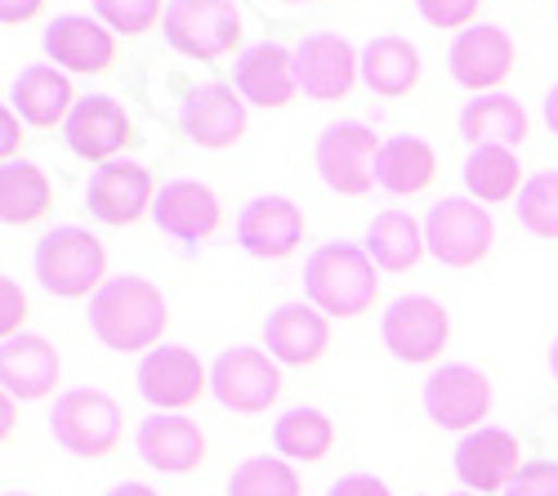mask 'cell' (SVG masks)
<instances>
[{"label":"cell","mask_w":558,"mask_h":496,"mask_svg":"<svg viewBox=\"0 0 558 496\" xmlns=\"http://www.w3.org/2000/svg\"><path fill=\"white\" fill-rule=\"evenodd\" d=\"M50 430H54L59 447H68L72 457L104 461L125 438V412H121V402L104 389H68L54 402Z\"/></svg>","instance_id":"cell-4"},{"label":"cell","mask_w":558,"mask_h":496,"mask_svg":"<svg viewBox=\"0 0 558 496\" xmlns=\"http://www.w3.org/2000/svg\"><path fill=\"white\" fill-rule=\"evenodd\" d=\"M438 179V153L434 144L415 140V134H398L376 157V184L393 197H421Z\"/></svg>","instance_id":"cell-27"},{"label":"cell","mask_w":558,"mask_h":496,"mask_svg":"<svg viewBox=\"0 0 558 496\" xmlns=\"http://www.w3.org/2000/svg\"><path fill=\"white\" fill-rule=\"evenodd\" d=\"M425 76L421 50L402 36H376L362 50V81L376 89L380 99H407Z\"/></svg>","instance_id":"cell-28"},{"label":"cell","mask_w":558,"mask_h":496,"mask_svg":"<svg viewBox=\"0 0 558 496\" xmlns=\"http://www.w3.org/2000/svg\"><path fill=\"white\" fill-rule=\"evenodd\" d=\"M456 496H474V492H456Z\"/></svg>","instance_id":"cell-46"},{"label":"cell","mask_w":558,"mask_h":496,"mask_svg":"<svg viewBox=\"0 0 558 496\" xmlns=\"http://www.w3.org/2000/svg\"><path fill=\"white\" fill-rule=\"evenodd\" d=\"M505 496H558V461H527Z\"/></svg>","instance_id":"cell-36"},{"label":"cell","mask_w":558,"mask_h":496,"mask_svg":"<svg viewBox=\"0 0 558 496\" xmlns=\"http://www.w3.org/2000/svg\"><path fill=\"white\" fill-rule=\"evenodd\" d=\"M282 385H287L282 363H277L272 353H264V349H246V344L219 353V363H215V372H210V389H215V398L223 402V408L242 412V416H259V412H268L272 402L282 398Z\"/></svg>","instance_id":"cell-8"},{"label":"cell","mask_w":558,"mask_h":496,"mask_svg":"<svg viewBox=\"0 0 558 496\" xmlns=\"http://www.w3.org/2000/svg\"><path fill=\"white\" fill-rule=\"evenodd\" d=\"M45 5L40 0H23V5H14V0H5V5H0V19L5 23H23V19H36Z\"/></svg>","instance_id":"cell-41"},{"label":"cell","mask_w":558,"mask_h":496,"mask_svg":"<svg viewBox=\"0 0 558 496\" xmlns=\"http://www.w3.org/2000/svg\"><path fill=\"white\" fill-rule=\"evenodd\" d=\"M327 496H393L376 474H349V479H340Z\"/></svg>","instance_id":"cell-39"},{"label":"cell","mask_w":558,"mask_h":496,"mask_svg":"<svg viewBox=\"0 0 558 496\" xmlns=\"http://www.w3.org/2000/svg\"><path fill=\"white\" fill-rule=\"evenodd\" d=\"M153 219L179 242H206L223 229V206L197 179H174V184L161 189Z\"/></svg>","instance_id":"cell-23"},{"label":"cell","mask_w":558,"mask_h":496,"mask_svg":"<svg viewBox=\"0 0 558 496\" xmlns=\"http://www.w3.org/2000/svg\"><path fill=\"white\" fill-rule=\"evenodd\" d=\"M138 389H144V398L153 402L157 412L183 416L210 394V376H206L202 358L193 349L161 344V349H153L144 358V367H138Z\"/></svg>","instance_id":"cell-10"},{"label":"cell","mask_w":558,"mask_h":496,"mask_svg":"<svg viewBox=\"0 0 558 496\" xmlns=\"http://www.w3.org/2000/svg\"><path fill=\"white\" fill-rule=\"evenodd\" d=\"M95 19L108 23V27L121 32V36H144V32H153L166 14H161L157 0H99Z\"/></svg>","instance_id":"cell-35"},{"label":"cell","mask_w":558,"mask_h":496,"mask_svg":"<svg viewBox=\"0 0 558 496\" xmlns=\"http://www.w3.org/2000/svg\"><path fill=\"white\" fill-rule=\"evenodd\" d=\"M425 251H429L425 229L402 210L376 215V223H371V233H366V255L376 268H385V274H411V268L425 259Z\"/></svg>","instance_id":"cell-30"},{"label":"cell","mask_w":558,"mask_h":496,"mask_svg":"<svg viewBox=\"0 0 558 496\" xmlns=\"http://www.w3.org/2000/svg\"><path fill=\"white\" fill-rule=\"evenodd\" d=\"M0 125H5V144H0V153H5V166H14V157H19V148H23V125H19V112L14 108H5L0 112Z\"/></svg>","instance_id":"cell-40"},{"label":"cell","mask_w":558,"mask_h":496,"mask_svg":"<svg viewBox=\"0 0 558 496\" xmlns=\"http://www.w3.org/2000/svg\"><path fill=\"white\" fill-rule=\"evenodd\" d=\"M76 104H81V95H76L72 76L45 68V63L23 68L19 81H14V89H10V108H14L27 125H36V130H59V125H68L72 112H76Z\"/></svg>","instance_id":"cell-22"},{"label":"cell","mask_w":558,"mask_h":496,"mask_svg":"<svg viewBox=\"0 0 558 496\" xmlns=\"http://www.w3.org/2000/svg\"><path fill=\"white\" fill-rule=\"evenodd\" d=\"M519 68V45L500 23H474L451 45V76L464 89H500Z\"/></svg>","instance_id":"cell-13"},{"label":"cell","mask_w":558,"mask_h":496,"mask_svg":"<svg viewBox=\"0 0 558 496\" xmlns=\"http://www.w3.org/2000/svg\"><path fill=\"white\" fill-rule=\"evenodd\" d=\"M421 14L434 27H464V32H470L474 19H478V5H474V0H447V5H442V0H425Z\"/></svg>","instance_id":"cell-37"},{"label":"cell","mask_w":558,"mask_h":496,"mask_svg":"<svg viewBox=\"0 0 558 496\" xmlns=\"http://www.w3.org/2000/svg\"><path fill=\"white\" fill-rule=\"evenodd\" d=\"M45 55L76 76H108L121 59V45H117V32L104 27L99 19L72 14L45 32Z\"/></svg>","instance_id":"cell-16"},{"label":"cell","mask_w":558,"mask_h":496,"mask_svg":"<svg viewBox=\"0 0 558 496\" xmlns=\"http://www.w3.org/2000/svg\"><path fill=\"white\" fill-rule=\"evenodd\" d=\"M108 496H161V492H153L148 483H121V487H112Z\"/></svg>","instance_id":"cell-42"},{"label":"cell","mask_w":558,"mask_h":496,"mask_svg":"<svg viewBox=\"0 0 558 496\" xmlns=\"http://www.w3.org/2000/svg\"><path fill=\"white\" fill-rule=\"evenodd\" d=\"M0 300H5V313H0V331H5V340H14V336H23L19 327L27 323V295H23V287L14 278H5V282H0Z\"/></svg>","instance_id":"cell-38"},{"label":"cell","mask_w":558,"mask_h":496,"mask_svg":"<svg viewBox=\"0 0 558 496\" xmlns=\"http://www.w3.org/2000/svg\"><path fill=\"white\" fill-rule=\"evenodd\" d=\"M89 327L99 344L117 353H144L157 349L170 327V304L153 278H112L95 300H89Z\"/></svg>","instance_id":"cell-1"},{"label":"cell","mask_w":558,"mask_h":496,"mask_svg":"<svg viewBox=\"0 0 558 496\" xmlns=\"http://www.w3.org/2000/svg\"><path fill=\"white\" fill-rule=\"evenodd\" d=\"M549 372H554V380H558V336H554V349H549Z\"/></svg>","instance_id":"cell-44"},{"label":"cell","mask_w":558,"mask_h":496,"mask_svg":"<svg viewBox=\"0 0 558 496\" xmlns=\"http://www.w3.org/2000/svg\"><path fill=\"white\" fill-rule=\"evenodd\" d=\"M519 219L532 238L558 242V170L527 179V189L519 197Z\"/></svg>","instance_id":"cell-34"},{"label":"cell","mask_w":558,"mask_h":496,"mask_svg":"<svg viewBox=\"0 0 558 496\" xmlns=\"http://www.w3.org/2000/svg\"><path fill=\"white\" fill-rule=\"evenodd\" d=\"M304 291H308V304L331 313V318H362L380 300V278L362 246L327 242L322 251H313L304 268Z\"/></svg>","instance_id":"cell-2"},{"label":"cell","mask_w":558,"mask_h":496,"mask_svg":"<svg viewBox=\"0 0 558 496\" xmlns=\"http://www.w3.org/2000/svg\"><path fill=\"white\" fill-rule=\"evenodd\" d=\"M238 95L255 108H291L304 89L295 76V50L282 45H255V50L238 63Z\"/></svg>","instance_id":"cell-24"},{"label":"cell","mask_w":558,"mask_h":496,"mask_svg":"<svg viewBox=\"0 0 558 496\" xmlns=\"http://www.w3.org/2000/svg\"><path fill=\"white\" fill-rule=\"evenodd\" d=\"M451 313L434 300V295H402L389 304L385 323H380V336L389 344V353L398 363H411V367H425V363H438L442 349L451 344Z\"/></svg>","instance_id":"cell-7"},{"label":"cell","mask_w":558,"mask_h":496,"mask_svg":"<svg viewBox=\"0 0 558 496\" xmlns=\"http://www.w3.org/2000/svg\"><path fill=\"white\" fill-rule=\"evenodd\" d=\"M336 421L317 408H291L272 430V443L277 452L287 461H327L331 447H336Z\"/></svg>","instance_id":"cell-32"},{"label":"cell","mask_w":558,"mask_h":496,"mask_svg":"<svg viewBox=\"0 0 558 496\" xmlns=\"http://www.w3.org/2000/svg\"><path fill=\"white\" fill-rule=\"evenodd\" d=\"M157 197L161 193H157L153 170L138 161H112V166L95 170V179H89V189H85V206L104 223H112V229H130V223L153 215Z\"/></svg>","instance_id":"cell-12"},{"label":"cell","mask_w":558,"mask_h":496,"mask_svg":"<svg viewBox=\"0 0 558 496\" xmlns=\"http://www.w3.org/2000/svg\"><path fill=\"white\" fill-rule=\"evenodd\" d=\"M0 380L10 398H50L63 380V358L40 336H14L0 349Z\"/></svg>","instance_id":"cell-25"},{"label":"cell","mask_w":558,"mask_h":496,"mask_svg":"<svg viewBox=\"0 0 558 496\" xmlns=\"http://www.w3.org/2000/svg\"><path fill=\"white\" fill-rule=\"evenodd\" d=\"M456 474H460L464 487H474V492H509L514 479L523 474V447L509 430L483 425L460 443Z\"/></svg>","instance_id":"cell-17"},{"label":"cell","mask_w":558,"mask_h":496,"mask_svg":"<svg viewBox=\"0 0 558 496\" xmlns=\"http://www.w3.org/2000/svg\"><path fill=\"white\" fill-rule=\"evenodd\" d=\"M492 380L478 367H438L425 385V412L442 430H474L492 412Z\"/></svg>","instance_id":"cell-14"},{"label":"cell","mask_w":558,"mask_h":496,"mask_svg":"<svg viewBox=\"0 0 558 496\" xmlns=\"http://www.w3.org/2000/svg\"><path fill=\"white\" fill-rule=\"evenodd\" d=\"M54 210V179L32 161H14L0 170V219L14 229H32Z\"/></svg>","instance_id":"cell-29"},{"label":"cell","mask_w":558,"mask_h":496,"mask_svg":"<svg viewBox=\"0 0 558 496\" xmlns=\"http://www.w3.org/2000/svg\"><path fill=\"white\" fill-rule=\"evenodd\" d=\"M138 144V134H134V121L130 112L108 99V95H89L76 104L72 121H68V148L85 161H108L125 148Z\"/></svg>","instance_id":"cell-20"},{"label":"cell","mask_w":558,"mask_h":496,"mask_svg":"<svg viewBox=\"0 0 558 496\" xmlns=\"http://www.w3.org/2000/svg\"><path fill=\"white\" fill-rule=\"evenodd\" d=\"M242 10L223 5V0H179V5L166 10V40L197 63L228 59L232 50H242Z\"/></svg>","instance_id":"cell-5"},{"label":"cell","mask_w":558,"mask_h":496,"mask_svg":"<svg viewBox=\"0 0 558 496\" xmlns=\"http://www.w3.org/2000/svg\"><path fill=\"white\" fill-rule=\"evenodd\" d=\"M5 496H27V492H5Z\"/></svg>","instance_id":"cell-45"},{"label":"cell","mask_w":558,"mask_h":496,"mask_svg":"<svg viewBox=\"0 0 558 496\" xmlns=\"http://www.w3.org/2000/svg\"><path fill=\"white\" fill-rule=\"evenodd\" d=\"M251 125V104L232 85H202L183 108V134L210 153H223L246 140Z\"/></svg>","instance_id":"cell-18"},{"label":"cell","mask_w":558,"mask_h":496,"mask_svg":"<svg viewBox=\"0 0 558 496\" xmlns=\"http://www.w3.org/2000/svg\"><path fill=\"white\" fill-rule=\"evenodd\" d=\"M380 140L371 125H331L317 140V170L327 179V189H336L340 197H366L376 189V157H380Z\"/></svg>","instance_id":"cell-9"},{"label":"cell","mask_w":558,"mask_h":496,"mask_svg":"<svg viewBox=\"0 0 558 496\" xmlns=\"http://www.w3.org/2000/svg\"><path fill=\"white\" fill-rule=\"evenodd\" d=\"M545 121H549V130L558 134V85H554L549 95H545Z\"/></svg>","instance_id":"cell-43"},{"label":"cell","mask_w":558,"mask_h":496,"mask_svg":"<svg viewBox=\"0 0 558 496\" xmlns=\"http://www.w3.org/2000/svg\"><path fill=\"white\" fill-rule=\"evenodd\" d=\"M425 242L447 268H478L496 246V219L470 197H447L425 219Z\"/></svg>","instance_id":"cell-6"},{"label":"cell","mask_w":558,"mask_h":496,"mask_svg":"<svg viewBox=\"0 0 558 496\" xmlns=\"http://www.w3.org/2000/svg\"><path fill=\"white\" fill-rule=\"evenodd\" d=\"M295 76H300V89L308 99L336 104V99L353 95V85L362 76V55L336 32H313L295 50Z\"/></svg>","instance_id":"cell-11"},{"label":"cell","mask_w":558,"mask_h":496,"mask_svg":"<svg viewBox=\"0 0 558 496\" xmlns=\"http://www.w3.org/2000/svg\"><path fill=\"white\" fill-rule=\"evenodd\" d=\"M460 134L474 148H523L532 140V117L509 95H483L460 112Z\"/></svg>","instance_id":"cell-26"},{"label":"cell","mask_w":558,"mask_h":496,"mask_svg":"<svg viewBox=\"0 0 558 496\" xmlns=\"http://www.w3.org/2000/svg\"><path fill=\"white\" fill-rule=\"evenodd\" d=\"M228 496H304V479L287 457H251L232 470Z\"/></svg>","instance_id":"cell-33"},{"label":"cell","mask_w":558,"mask_h":496,"mask_svg":"<svg viewBox=\"0 0 558 496\" xmlns=\"http://www.w3.org/2000/svg\"><path fill=\"white\" fill-rule=\"evenodd\" d=\"M464 184L487 206H505V202L523 197V189H527L523 166L509 148H474L470 161H464Z\"/></svg>","instance_id":"cell-31"},{"label":"cell","mask_w":558,"mask_h":496,"mask_svg":"<svg viewBox=\"0 0 558 496\" xmlns=\"http://www.w3.org/2000/svg\"><path fill=\"white\" fill-rule=\"evenodd\" d=\"M264 344L282 367H317L331 349V318L313 304H282L264 327Z\"/></svg>","instance_id":"cell-19"},{"label":"cell","mask_w":558,"mask_h":496,"mask_svg":"<svg viewBox=\"0 0 558 496\" xmlns=\"http://www.w3.org/2000/svg\"><path fill=\"white\" fill-rule=\"evenodd\" d=\"M308 219L291 197H255L238 215V242L255 259H291L304 246Z\"/></svg>","instance_id":"cell-15"},{"label":"cell","mask_w":558,"mask_h":496,"mask_svg":"<svg viewBox=\"0 0 558 496\" xmlns=\"http://www.w3.org/2000/svg\"><path fill=\"white\" fill-rule=\"evenodd\" d=\"M138 452H144V461L161 474H193L206 465L210 443L193 416L157 412L153 421H144V430H138Z\"/></svg>","instance_id":"cell-21"},{"label":"cell","mask_w":558,"mask_h":496,"mask_svg":"<svg viewBox=\"0 0 558 496\" xmlns=\"http://www.w3.org/2000/svg\"><path fill=\"white\" fill-rule=\"evenodd\" d=\"M36 278L45 282V291L59 300H85L99 295L112 278H108V251L104 242L76 229V223H63V229L45 233L36 246Z\"/></svg>","instance_id":"cell-3"}]
</instances>
